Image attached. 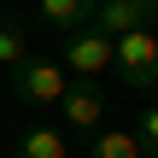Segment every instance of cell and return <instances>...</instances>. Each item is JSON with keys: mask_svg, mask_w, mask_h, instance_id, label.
<instances>
[{"mask_svg": "<svg viewBox=\"0 0 158 158\" xmlns=\"http://www.w3.org/2000/svg\"><path fill=\"white\" fill-rule=\"evenodd\" d=\"M111 64L129 88H158V35L152 29H135L123 41H111Z\"/></svg>", "mask_w": 158, "mask_h": 158, "instance_id": "obj_1", "label": "cell"}, {"mask_svg": "<svg viewBox=\"0 0 158 158\" xmlns=\"http://www.w3.org/2000/svg\"><path fill=\"white\" fill-rule=\"evenodd\" d=\"M59 59H64L70 82H94V76H106V64H111V41H106L100 29H76V35L59 41Z\"/></svg>", "mask_w": 158, "mask_h": 158, "instance_id": "obj_2", "label": "cell"}, {"mask_svg": "<svg viewBox=\"0 0 158 158\" xmlns=\"http://www.w3.org/2000/svg\"><path fill=\"white\" fill-rule=\"evenodd\" d=\"M64 88H70V76H59L53 59H23V64L12 70V94H18L23 106H59Z\"/></svg>", "mask_w": 158, "mask_h": 158, "instance_id": "obj_3", "label": "cell"}, {"mask_svg": "<svg viewBox=\"0 0 158 158\" xmlns=\"http://www.w3.org/2000/svg\"><path fill=\"white\" fill-rule=\"evenodd\" d=\"M152 23H158V6H152V0H100L88 29H100L106 41H123V35L152 29Z\"/></svg>", "mask_w": 158, "mask_h": 158, "instance_id": "obj_4", "label": "cell"}, {"mask_svg": "<svg viewBox=\"0 0 158 158\" xmlns=\"http://www.w3.org/2000/svg\"><path fill=\"white\" fill-rule=\"evenodd\" d=\"M59 117L76 129V135H100V123H106V94H100V82H70L64 88V100H59Z\"/></svg>", "mask_w": 158, "mask_h": 158, "instance_id": "obj_5", "label": "cell"}, {"mask_svg": "<svg viewBox=\"0 0 158 158\" xmlns=\"http://www.w3.org/2000/svg\"><path fill=\"white\" fill-rule=\"evenodd\" d=\"M41 23H53V29L76 35V29H88V23H94V6H88V0H41Z\"/></svg>", "mask_w": 158, "mask_h": 158, "instance_id": "obj_6", "label": "cell"}, {"mask_svg": "<svg viewBox=\"0 0 158 158\" xmlns=\"http://www.w3.org/2000/svg\"><path fill=\"white\" fill-rule=\"evenodd\" d=\"M88 158H147V152H141V141L129 129H100L94 147H88Z\"/></svg>", "mask_w": 158, "mask_h": 158, "instance_id": "obj_7", "label": "cell"}, {"mask_svg": "<svg viewBox=\"0 0 158 158\" xmlns=\"http://www.w3.org/2000/svg\"><path fill=\"white\" fill-rule=\"evenodd\" d=\"M23 59H29V47H23V23H18V12H0V64L18 70Z\"/></svg>", "mask_w": 158, "mask_h": 158, "instance_id": "obj_8", "label": "cell"}, {"mask_svg": "<svg viewBox=\"0 0 158 158\" xmlns=\"http://www.w3.org/2000/svg\"><path fill=\"white\" fill-rule=\"evenodd\" d=\"M12 158H64V135H59V129H29Z\"/></svg>", "mask_w": 158, "mask_h": 158, "instance_id": "obj_9", "label": "cell"}, {"mask_svg": "<svg viewBox=\"0 0 158 158\" xmlns=\"http://www.w3.org/2000/svg\"><path fill=\"white\" fill-rule=\"evenodd\" d=\"M135 123H141V129H135V141H141V152H147V158H158V106H147V111H141Z\"/></svg>", "mask_w": 158, "mask_h": 158, "instance_id": "obj_10", "label": "cell"}]
</instances>
